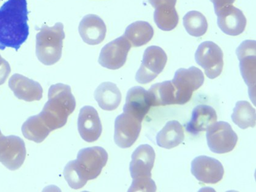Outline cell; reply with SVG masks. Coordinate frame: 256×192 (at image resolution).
I'll return each instance as SVG.
<instances>
[{
  "label": "cell",
  "instance_id": "1",
  "mask_svg": "<svg viewBox=\"0 0 256 192\" xmlns=\"http://www.w3.org/2000/svg\"><path fill=\"white\" fill-rule=\"evenodd\" d=\"M26 0H8L0 7V50L18 51L30 34Z\"/></svg>",
  "mask_w": 256,
  "mask_h": 192
},
{
  "label": "cell",
  "instance_id": "2",
  "mask_svg": "<svg viewBox=\"0 0 256 192\" xmlns=\"http://www.w3.org/2000/svg\"><path fill=\"white\" fill-rule=\"evenodd\" d=\"M108 154L102 147H88L80 150L76 160L70 161L64 170V176L70 187L78 190L89 180L96 179L106 165Z\"/></svg>",
  "mask_w": 256,
  "mask_h": 192
},
{
  "label": "cell",
  "instance_id": "3",
  "mask_svg": "<svg viewBox=\"0 0 256 192\" xmlns=\"http://www.w3.org/2000/svg\"><path fill=\"white\" fill-rule=\"evenodd\" d=\"M76 108V101L71 88L62 83L52 85L48 91V101L38 115L52 131L60 129L66 124L68 117Z\"/></svg>",
  "mask_w": 256,
  "mask_h": 192
},
{
  "label": "cell",
  "instance_id": "4",
  "mask_svg": "<svg viewBox=\"0 0 256 192\" xmlns=\"http://www.w3.org/2000/svg\"><path fill=\"white\" fill-rule=\"evenodd\" d=\"M155 158L154 150L148 144L141 145L134 152L130 166V176L133 181L128 192L156 191V185L152 179Z\"/></svg>",
  "mask_w": 256,
  "mask_h": 192
},
{
  "label": "cell",
  "instance_id": "5",
  "mask_svg": "<svg viewBox=\"0 0 256 192\" xmlns=\"http://www.w3.org/2000/svg\"><path fill=\"white\" fill-rule=\"evenodd\" d=\"M64 38L62 23H56L52 27L44 25L36 35V55L38 60L46 66L56 63L62 57Z\"/></svg>",
  "mask_w": 256,
  "mask_h": 192
},
{
  "label": "cell",
  "instance_id": "6",
  "mask_svg": "<svg viewBox=\"0 0 256 192\" xmlns=\"http://www.w3.org/2000/svg\"><path fill=\"white\" fill-rule=\"evenodd\" d=\"M172 82L176 88L178 104L184 105L190 101L194 91L203 85L204 76L199 68L191 66L188 69H178Z\"/></svg>",
  "mask_w": 256,
  "mask_h": 192
},
{
  "label": "cell",
  "instance_id": "7",
  "mask_svg": "<svg viewBox=\"0 0 256 192\" xmlns=\"http://www.w3.org/2000/svg\"><path fill=\"white\" fill-rule=\"evenodd\" d=\"M207 143L210 151L224 154L232 151L238 143V136L226 122H216L207 130Z\"/></svg>",
  "mask_w": 256,
  "mask_h": 192
},
{
  "label": "cell",
  "instance_id": "8",
  "mask_svg": "<svg viewBox=\"0 0 256 192\" xmlns=\"http://www.w3.org/2000/svg\"><path fill=\"white\" fill-rule=\"evenodd\" d=\"M255 40L243 41L236 50L239 66L244 82L248 87L250 99L256 105V57Z\"/></svg>",
  "mask_w": 256,
  "mask_h": 192
},
{
  "label": "cell",
  "instance_id": "9",
  "mask_svg": "<svg viewBox=\"0 0 256 192\" xmlns=\"http://www.w3.org/2000/svg\"><path fill=\"white\" fill-rule=\"evenodd\" d=\"M168 62V55L160 47L152 46L144 52L142 62L136 73V80L141 84L154 80L164 70Z\"/></svg>",
  "mask_w": 256,
  "mask_h": 192
},
{
  "label": "cell",
  "instance_id": "10",
  "mask_svg": "<svg viewBox=\"0 0 256 192\" xmlns=\"http://www.w3.org/2000/svg\"><path fill=\"white\" fill-rule=\"evenodd\" d=\"M194 58L210 79H216L221 74L224 65V52L215 43L207 41L200 44Z\"/></svg>",
  "mask_w": 256,
  "mask_h": 192
},
{
  "label": "cell",
  "instance_id": "11",
  "mask_svg": "<svg viewBox=\"0 0 256 192\" xmlns=\"http://www.w3.org/2000/svg\"><path fill=\"white\" fill-rule=\"evenodd\" d=\"M26 150L23 140L11 135L0 137V163L11 171H16L23 165Z\"/></svg>",
  "mask_w": 256,
  "mask_h": 192
},
{
  "label": "cell",
  "instance_id": "12",
  "mask_svg": "<svg viewBox=\"0 0 256 192\" xmlns=\"http://www.w3.org/2000/svg\"><path fill=\"white\" fill-rule=\"evenodd\" d=\"M132 48L125 36H121L106 44L100 52L98 62L102 67L116 70L126 63L128 52Z\"/></svg>",
  "mask_w": 256,
  "mask_h": 192
},
{
  "label": "cell",
  "instance_id": "13",
  "mask_svg": "<svg viewBox=\"0 0 256 192\" xmlns=\"http://www.w3.org/2000/svg\"><path fill=\"white\" fill-rule=\"evenodd\" d=\"M141 129V121L124 112L116 119L114 141L120 148H130L137 141Z\"/></svg>",
  "mask_w": 256,
  "mask_h": 192
},
{
  "label": "cell",
  "instance_id": "14",
  "mask_svg": "<svg viewBox=\"0 0 256 192\" xmlns=\"http://www.w3.org/2000/svg\"><path fill=\"white\" fill-rule=\"evenodd\" d=\"M191 172L199 182L212 185L220 182L224 174L222 163L207 156H200L192 161Z\"/></svg>",
  "mask_w": 256,
  "mask_h": 192
},
{
  "label": "cell",
  "instance_id": "15",
  "mask_svg": "<svg viewBox=\"0 0 256 192\" xmlns=\"http://www.w3.org/2000/svg\"><path fill=\"white\" fill-rule=\"evenodd\" d=\"M78 129L80 137L88 143L98 140L102 133V125L98 113L94 107L85 106L80 110Z\"/></svg>",
  "mask_w": 256,
  "mask_h": 192
},
{
  "label": "cell",
  "instance_id": "16",
  "mask_svg": "<svg viewBox=\"0 0 256 192\" xmlns=\"http://www.w3.org/2000/svg\"><path fill=\"white\" fill-rule=\"evenodd\" d=\"M217 23L222 32L230 36H236L244 32L246 18L243 12L232 5L222 8L216 13Z\"/></svg>",
  "mask_w": 256,
  "mask_h": 192
},
{
  "label": "cell",
  "instance_id": "17",
  "mask_svg": "<svg viewBox=\"0 0 256 192\" xmlns=\"http://www.w3.org/2000/svg\"><path fill=\"white\" fill-rule=\"evenodd\" d=\"M9 87L18 99L33 102L42 98L43 89L40 83L21 74H15L11 76Z\"/></svg>",
  "mask_w": 256,
  "mask_h": 192
},
{
  "label": "cell",
  "instance_id": "18",
  "mask_svg": "<svg viewBox=\"0 0 256 192\" xmlns=\"http://www.w3.org/2000/svg\"><path fill=\"white\" fill-rule=\"evenodd\" d=\"M152 107L148 91L141 87H134L128 91L124 112L142 122Z\"/></svg>",
  "mask_w": 256,
  "mask_h": 192
},
{
  "label": "cell",
  "instance_id": "19",
  "mask_svg": "<svg viewBox=\"0 0 256 192\" xmlns=\"http://www.w3.org/2000/svg\"><path fill=\"white\" fill-rule=\"evenodd\" d=\"M79 32L83 41L90 45L101 43L106 34V26L98 15H86L80 21Z\"/></svg>",
  "mask_w": 256,
  "mask_h": 192
},
{
  "label": "cell",
  "instance_id": "20",
  "mask_svg": "<svg viewBox=\"0 0 256 192\" xmlns=\"http://www.w3.org/2000/svg\"><path fill=\"white\" fill-rule=\"evenodd\" d=\"M216 121V113L212 107L206 105H198L192 111L190 121L185 124L186 130L193 135H197L200 132L206 131Z\"/></svg>",
  "mask_w": 256,
  "mask_h": 192
},
{
  "label": "cell",
  "instance_id": "21",
  "mask_svg": "<svg viewBox=\"0 0 256 192\" xmlns=\"http://www.w3.org/2000/svg\"><path fill=\"white\" fill-rule=\"evenodd\" d=\"M176 1L158 2L154 7V19L158 28L164 31H170L179 23V15L175 9Z\"/></svg>",
  "mask_w": 256,
  "mask_h": 192
},
{
  "label": "cell",
  "instance_id": "22",
  "mask_svg": "<svg viewBox=\"0 0 256 192\" xmlns=\"http://www.w3.org/2000/svg\"><path fill=\"white\" fill-rule=\"evenodd\" d=\"M94 97L99 107L106 111L115 110L122 101L120 91L112 82L100 84L94 91Z\"/></svg>",
  "mask_w": 256,
  "mask_h": 192
},
{
  "label": "cell",
  "instance_id": "23",
  "mask_svg": "<svg viewBox=\"0 0 256 192\" xmlns=\"http://www.w3.org/2000/svg\"><path fill=\"white\" fill-rule=\"evenodd\" d=\"M148 93L152 107L178 104L176 88L170 80L156 83Z\"/></svg>",
  "mask_w": 256,
  "mask_h": 192
},
{
  "label": "cell",
  "instance_id": "24",
  "mask_svg": "<svg viewBox=\"0 0 256 192\" xmlns=\"http://www.w3.org/2000/svg\"><path fill=\"white\" fill-rule=\"evenodd\" d=\"M184 140V131L182 125L176 121H169L156 136L158 147L166 149L174 148Z\"/></svg>",
  "mask_w": 256,
  "mask_h": 192
},
{
  "label": "cell",
  "instance_id": "25",
  "mask_svg": "<svg viewBox=\"0 0 256 192\" xmlns=\"http://www.w3.org/2000/svg\"><path fill=\"white\" fill-rule=\"evenodd\" d=\"M124 35L132 46L140 47L152 40L154 35V29L148 22L138 21L127 27Z\"/></svg>",
  "mask_w": 256,
  "mask_h": 192
},
{
  "label": "cell",
  "instance_id": "26",
  "mask_svg": "<svg viewBox=\"0 0 256 192\" xmlns=\"http://www.w3.org/2000/svg\"><path fill=\"white\" fill-rule=\"evenodd\" d=\"M22 132L27 140L41 143L46 140L52 131L47 127L40 115L30 117L22 127Z\"/></svg>",
  "mask_w": 256,
  "mask_h": 192
},
{
  "label": "cell",
  "instance_id": "27",
  "mask_svg": "<svg viewBox=\"0 0 256 192\" xmlns=\"http://www.w3.org/2000/svg\"><path fill=\"white\" fill-rule=\"evenodd\" d=\"M232 120L242 129L254 127L256 121V110L247 101L236 103L232 115Z\"/></svg>",
  "mask_w": 256,
  "mask_h": 192
},
{
  "label": "cell",
  "instance_id": "28",
  "mask_svg": "<svg viewBox=\"0 0 256 192\" xmlns=\"http://www.w3.org/2000/svg\"><path fill=\"white\" fill-rule=\"evenodd\" d=\"M183 24L186 31L193 37H200L206 33L208 23L205 16L198 11L192 10L184 16Z\"/></svg>",
  "mask_w": 256,
  "mask_h": 192
},
{
  "label": "cell",
  "instance_id": "29",
  "mask_svg": "<svg viewBox=\"0 0 256 192\" xmlns=\"http://www.w3.org/2000/svg\"><path fill=\"white\" fill-rule=\"evenodd\" d=\"M11 72L10 63L0 55V85L4 84Z\"/></svg>",
  "mask_w": 256,
  "mask_h": 192
},
{
  "label": "cell",
  "instance_id": "30",
  "mask_svg": "<svg viewBox=\"0 0 256 192\" xmlns=\"http://www.w3.org/2000/svg\"><path fill=\"white\" fill-rule=\"evenodd\" d=\"M210 1L214 4L215 13H216L222 8L232 5L235 0H210Z\"/></svg>",
  "mask_w": 256,
  "mask_h": 192
},
{
  "label": "cell",
  "instance_id": "31",
  "mask_svg": "<svg viewBox=\"0 0 256 192\" xmlns=\"http://www.w3.org/2000/svg\"><path fill=\"white\" fill-rule=\"evenodd\" d=\"M2 136V135L1 130H0V137H1Z\"/></svg>",
  "mask_w": 256,
  "mask_h": 192
}]
</instances>
